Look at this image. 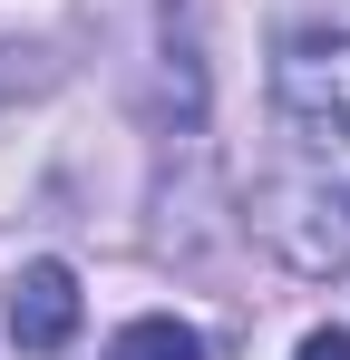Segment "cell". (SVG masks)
<instances>
[{
  "label": "cell",
  "instance_id": "1",
  "mask_svg": "<svg viewBox=\"0 0 350 360\" xmlns=\"http://www.w3.org/2000/svg\"><path fill=\"white\" fill-rule=\"evenodd\" d=\"M273 98L302 146H350V30H292L273 59Z\"/></svg>",
  "mask_w": 350,
  "mask_h": 360
},
{
  "label": "cell",
  "instance_id": "2",
  "mask_svg": "<svg viewBox=\"0 0 350 360\" xmlns=\"http://www.w3.org/2000/svg\"><path fill=\"white\" fill-rule=\"evenodd\" d=\"M68 331H78V273L68 263H20V283H10V341L20 351H68Z\"/></svg>",
  "mask_w": 350,
  "mask_h": 360
},
{
  "label": "cell",
  "instance_id": "3",
  "mask_svg": "<svg viewBox=\"0 0 350 360\" xmlns=\"http://www.w3.org/2000/svg\"><path fill=\"white\" fill-rule=\"evenodd\" d=\"M292 273H341L350 263V195H292V214L273 224Z\"/></svg>",
  "mask_w": 350,
  "mask_h": 360
},
{
  "label": "cell",
  "instance_id": "4",
  "mask_svg": "<svg viewBox=\"0 0 350 360\" xmlns=\"http://www.w3.org/2000/svg\"><path fill=\"white\" fill-rule=\"evenodd\" d=\"M108 360H205V341H195L175 311H146V321H127L108 341Z\"/></svg>",
  "mask_w": 350,
  "mask_h": 360
},
{
  "label": "cell",
  "instance_id": "5",
  "mask_svg": "<svg viewBox=\"0 0 350 360\" xmlns=\"http://www.w3.org/2000/svg\"><path fill=\"white\" fill-rule=\"evenodd\" d=\"M292 360H350V331H341V321H331V331H311V341H302V351H292Z\"/></svg>",
  "mask_w": 350,
  "mask_h": 360
}]
</instances>
